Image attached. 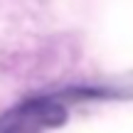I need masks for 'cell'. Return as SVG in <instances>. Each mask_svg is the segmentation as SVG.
<instances>
[{
  "instance_id": "obj_1",
  "label": "cell",
  "mask_w": 133,
  "mask_h": 133,
  "mask_svg": "<svg viewBox=\"0 0 133 133\" xmlns=\"http://www.w3.org/2000/svg\"><path fill=\"white\" fill-rule=\"evenodd\" d=\"M0 133H133V74L30 96L0 121Z\"/></svg>"
}]
</instances>
